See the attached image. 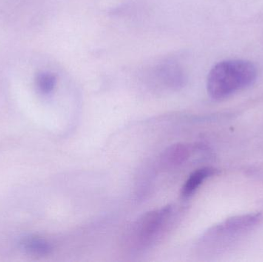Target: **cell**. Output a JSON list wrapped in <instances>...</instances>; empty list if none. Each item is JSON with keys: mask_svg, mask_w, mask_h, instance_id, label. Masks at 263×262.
Instances as JSON below:
<instances>
[{"mask_svg": "<svg viewBox=\"0 0 263 262\" xmlns=\"http://www.w3.org/2000/svg\"><path fill=\"white\" fill-rule=\"evenodd\" d=\"M257 77L256 66L246 60H227L217 63L207 78V92L213 99L228 98L251 86Z\"/></svg>", "mask_w": 263, "mask_h": 262, "instance_id": "cell-1", "label": "cell"}, {"mask_svg": "<svg viewBox=\"0 0 263 262\" xmlns=\"http://www.w3.org/2000/svg\"><path fill=\"white\" fill-rule=\"evenodd\" d=\"M173 208L165 206L139 217L126 233V246L133 250L148 249L161 239L173 218Z\"/></svg>", "mask_w": 263, "mask_h": 262, "instance_id": "cell-2", "label": "cell"}, {"mask_svg": "<svg viewBox=\"0 0 263 262\" xmlns=\"http://www.w3.org/2000/svg\"><path fill=\"white\" fill-rule=\"evenodd\" d=\"M259 215L250 214L229 218L222 224L213 227L203 238L205 243L230 238L255 226L259 221Z\"/></svg>", "mask_w": 263, "mask_h": 262, "instance_id": "cell-3", "label": "cell"}, {"mask_svg": "<svg viewBox=\"0 0 263 262\" xmlns=\"http://www.w3.org/2000/svg\"><path fill=\"white\" fill-rule=\"evenodd\" d=\"M216 174V169L210 167L201 168L191 174L187 178L181 190V195L183 198L192 196L201 185L210 177Z\"/></svg>", "mask_w": 263, "mask_h": 262, "instance_id": "cell-4", "label": "cell"}, {"mask_svg": "<svg viewBox=\"0 0 263 262\" xmlns=\"http://www.w3.org/2000/svg\"><path fill=\"white\" fill-rule=\"evenodd\" d=\"M20 246L22 250L35 256H45L49 255L52 251V245L47 240L33 235L22 238Z\"/></svg>", "mask_w": 263, "mask_h": 262, "instance_id": "cell-5", "label": "cell"}, {"mask_svg": "<svg viewBox=\"0 0 263 262\" xmlns=\"http://www.w3.org/2000/svg\"><path fill=\"white\" fill-rule=\"evenodd\" d=\"M190 155V147L183 143H178L170 146L164 152L162 163L167 167H176L185 163Z\"/></svg>", "mask_w": 263, "mask_h": 262, "instance_id": "cell-6", "label": "cell"}, {"mask_svg": "<svg viewBox=\"0 0 263 262\" xmlns=\"http://www.w3.org/2000/svg\"><path fill=\"white\" fill-rule=\"evenodd\" d=\"M36 86L43 94H49L53 91L57 84V77L49 72H41L36 76Z\"/></svg>", "mask_w": 263, "mask_h": 262, "instance_id": "cell-7", "label": "cell"}]
</instances>
